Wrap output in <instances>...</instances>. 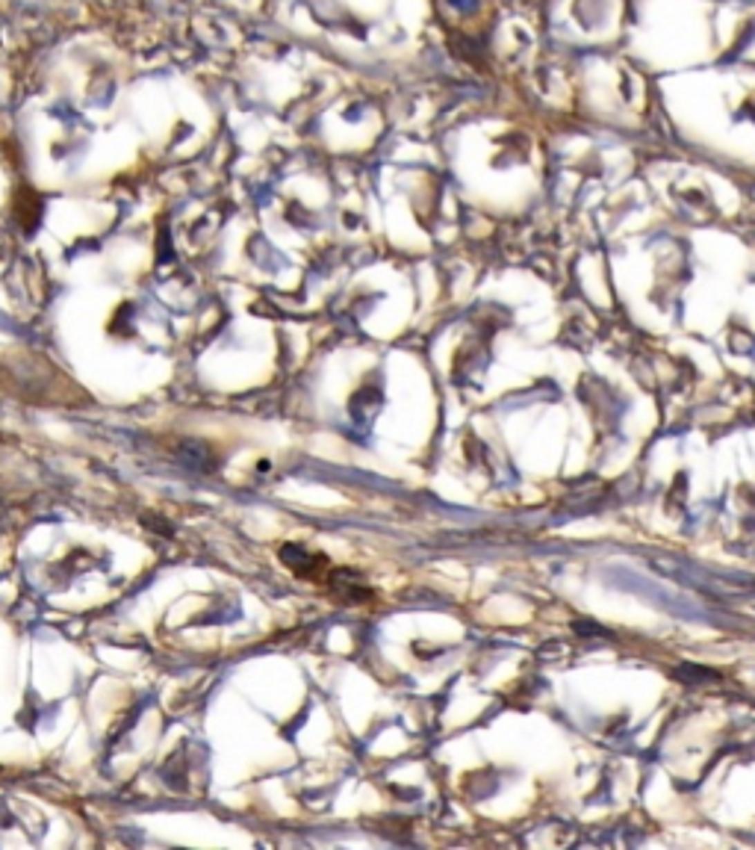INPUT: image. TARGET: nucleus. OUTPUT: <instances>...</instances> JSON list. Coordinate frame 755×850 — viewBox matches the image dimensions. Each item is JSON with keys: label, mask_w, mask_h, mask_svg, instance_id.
<instances>
[{"label": "nucleus", "mask_w": 755, "mask_h": 850, "mask_svg": "<svg viewBox=\"0 0 755 850\" xmlns=\"http://www.w3.org/2000/svg\"><path fill=\"white\" fill-rule=\"evenodd\" d=\"M711 6L705 0H631L619 50L655 80L714 62Z\"/></svg>", "instance_id": "f257e3e1"}, {"label": "nucleus", "mask_w": 755, "mask_h": 850, "mask_svg": "<svg viewBox=\"0 0 755 850\" xmlns=\"http://www.w3.org/2000/svg\"><path fill=\"white\" fill-rule=\"evenodd\" d=\"M505 3H514V0H505Z\"/></svg>", "instance_id": "f03ea898"}]
</instances>
